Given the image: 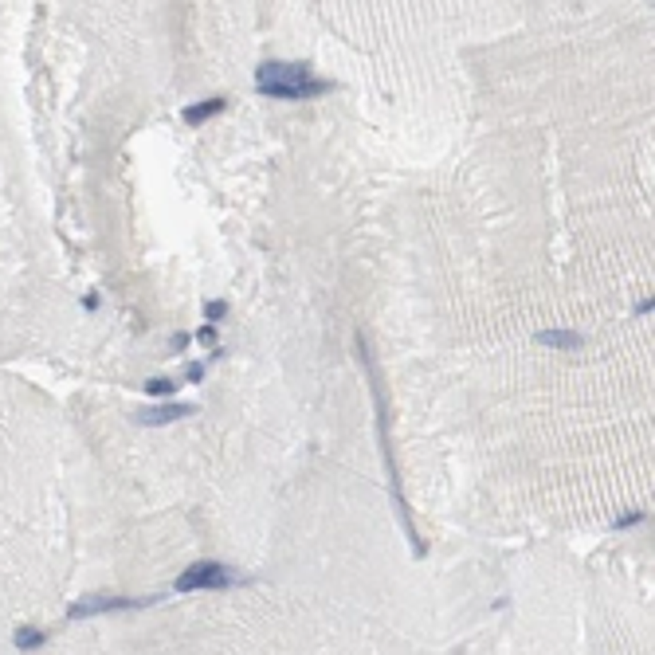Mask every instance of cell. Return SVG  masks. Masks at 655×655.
<instances>
[{"label":"cell","mask_w":655,"mask_h":655,"mask_svg":"<svg viewBox=\"0 0 655 655\" xmlns=\"http://www.w3.org/2000/svg\"><path fill=\"white\" fill-rule=\"evenodd\" d=\"M358 358L365 365V377H369V392H373V409H377V432H381V460H385V471H389V491H392V506H397V518L404 526L412 542V553L424 557V542L416 534V522H412V511H409V499L400 491V467H397V451H392V435H389V392H385V381H381V369H377V358L369 349L365 334H358Z\"/></svg>","instance_id":"cell-1"},{"label":"cell","mask_w":655,"mask_h":655,"mask_svg":"<svg viewBox=\"0 0 655 655\" xmlns=\"http://www.w3.org/2000/svg\"><path fill=\"white\" fill-rule=\"evenodd\" d=\"M256 91L263 98H275V103H302V98H322V94L334 91L330 79H314V71L307 63H263L256 71Z\"/></svg>","instance_id":"cell-2"},{"label":"cell","mask_w":655,"mask_h":655,"mask_svg":"<svg viewBox=\"0 0 655 655\" xmlns=\"http://www.w3.org/2000/svg\"><path fill=\"white\" fill-rule=\"evenodd\" d=\"M228 585H236V577H232L220 562H196L181 573L173 588H177V593H196V588H228Z\"/></svg>","instance_id":"cell-3"},{"label":"cell","mask_w":655,"mask_h":655,"mask_svg":"<svg viewBox=\"0 0 655 655\" xmlns=\"http://www.w3.org/2000/svg\"><path fill=\"white\" fill-rule=\"evenodd\" d=\"M157 596H149V600H126V596H110V593H103V596H86V600H79V604H71V620H79V616H94V613H114V608H142V604H154Z\"/></svg>","instance_id":"cell-4"},{"label":"cell","mask_w":655,"mask_h":655,"mask_svg":"<svg viewBox=\"0 0 655 655\" xmlns=\"http://www.w3.org/2000/svg\"><path fill=\"white\" fill-rule=\"evenodd\" d=\"M193 412H196V404H157V409H145L137 420L145 428H161V424H173L181 416H193Z\"/></svg>","instance_id":"cell-5"},{"label":"cell","mask_w":655,"mask_h":655,"mask_svg":"<svg viewBox=\"0 0 655 655\" xmlns=\"http://www.w3.org/2000/svg\"><path fill=\"white\" fill-rule=\"evenodd\" d=\"M224 106H228V98H220V94H216V98H205V103H196V106H185V114H181V118H185V126H200V122L216 118Z\"/></svg>","instance_id":"cell-6"},{"label":"cell","mask_w":655,"mask_h":655,"mask_svg":"<svg viewBox=\"0 0 655 655\" xmlns=\"http://www.w3.org/2000/svg\"><path fill=\"white\" fill-rule=\"evenodd\" d=\"M537 341H542V346H553V349H581L585 346V334H577V330H542Z\"/></svg>","instance_id":"cell-7"},{"label":"cell","mask_w":655,"mask_h":655,"mask_svg":"<svg viewBox=\"0 0 655 655\" xmlns=\"http://www.w3.org/2000/svg\"><path fill=\"white\" fill-rule=\"evenodd\" d=\"M12 644H16L20 651H40V647L47 644V636H43L40 628H32V624H20L16 636H12Z\"/></svg>","instance_id":"cell-8"},{"label":"cell","mask_w":655,"mask_h":655,"mask_svg":"<svg viewBox=\"0 0 655 655\" xmlns=\"http://www.w3.org/2000/svg\"><path fill=\"white\" fill-rule=\"evenodd\" d=\"M145 392H149V397H173V392H177V381H173V377H154V381H145Z\"/></svg>","instance_id":"cell-9"},{"label":"cell","mask_w":655,"mask_h":655,"mask_svg":"<svg viewBox=\"0 0 655 655\" xmlns=\"http://www.w3.org/2000/svg\"><path fill=\"white\" fill-rule=\"evenodd\" d=\"M205 318H208V322H220V318H228V302H224V298H212V302H208V307H205Z\"/></svg>","instance_id":"cell-10"},{"label":"cell","mask_w":655,"mask_h":655,"mask_svg":"<svg viewBox=\"0 0 655 655\" xmlns=\"http://www.w3.org/2000/svg\"><path fill=\"white\" fill-rule=\"evenodd\" d=\"M196 341H200V346H216V341H220V330H216L212 322H205L200 330H196Z\"/></svg>","instance_id":"cell-11"},{"label":"cell","mask_w":655,"mask_h":655,"mask_svg":"<svg viewBox=\"0 0 655 655\" xmlns=\"http://www.w3.org/2000/svg\"><path fill=\"white\" fill-rule=\"evenodd\" d=\"M185 381L200 385V381H205V365H200V361H188V365H185Z\"/></svg>","instance_id":"cell-12"},{"label":"cell","mask_w":655,"mask_h":655,"mask_svg":"<svg viewBox=\"0 0 655 655\" xmlns=\"http://www.w3.org/2000/svg\"><path fill=\"white\" fill-rule=\"evenodd\" d=\"M647 518V511H632V514H624V518H616V530H628V526H639V522Z\"/></svg>","instance_id":"cell-13"},{"label":"cell","mask_w":655,"mask_h":655,"mask_svg":"<svg viewBox=\"0 0 655 655\" xmlns=\"http://www.w3.org/2000/svg\"><path fill=\"white\" fill-rule=\"evenodd\" d=\"M169 346H173V353H185V349H188V334H173Z\"/></svg>","instance_id":"cell-14"}]
</instances>
